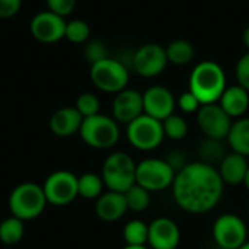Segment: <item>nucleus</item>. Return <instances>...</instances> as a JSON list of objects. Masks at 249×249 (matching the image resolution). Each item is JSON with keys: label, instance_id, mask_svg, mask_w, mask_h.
I'll use <instances>...</instances> for the list:
<instances>
[{"label": "nucleus", "instance_id": "obj_17", "mask_svg": "<svg viewBox=\"0 0 249 249\" xmlns=\"http://www.w3.org/2000/svg\"><path fill=\"white\" fill-rule=\"evenodd\" d=\"M127 210L128 207H127V201L123 193L108 190L107 193H102L99 198H96L95 212H96V216L104 222L120 220L125 214Z\"/></svg>", "mask_w": 249, "mask_h": 249}, {"label": "nucleus", "instance_id": "obj_20", "mask_svg": "<svg viewBox=\"0 0 249 249\" xmlns=\"http://www.w3.org/2000/svg\"><path fill=\"white\" fill-rule=\"evenodd\" d=\"M217 104L231 118H242L249 108V92L239 85L228 86Z\"/></svg>", "mask_w": 249, "mask_h": 249}, {"label": "nucleus", "instance_id": "obj_7", "mask_svg": "<svg viewBox=\"0 0 249 249\" xmlns=\"http://www.w3.org/2000/svg\"><path fill=\"white\" fill-rule=\"evenodd\" d=\"M127 139L130 144L139 150L149 152L160 146L165 139L162 121L142 114L127 124Z\"/></svg>", "mask_w": 249, "mask_h": 249}, {"label": "nucleus", "instance_id": "obj_38", "mask_svg": "<svg viewBox=\"0 0 249 249\" xmlns=\"http://www.w3.org/2000/svg\"><path fill=\"white\" fill-rule=\"evenodd\" d=\"M239 249H249V242H248V241H247V242H245V244H244V245H242V247H241Z\"/></svg>", "mask_w": 249, "mask_h": 249}, {"label": "nucleus", "instance_id": "obj_16", "mask_svg": "<svg viewBox=\"0 0 249 249\" xmlns=\"http://www.w3.org/2000/svg\"><path fill=\"white\" fill-rule=\"evenodd\" d=\"M112 114L117 123L128 124L142 114L143 109V93L134 89H124L117 93L114 104H112Z\"/></svg>", "mask_w": 249, "mask_h": 249}, {"label": "nucleus", "instance_id": "obj_12", "mask_svg": "<svg viewBox=\"0 0 249 249\" xmlns=\"http://www.w3.org/2000/svg\"><path fill=\"white\" fill-rule=\"evenodd\" d=\"M168 63L166 50L159 44H144L134 51L133 69L143 77H155L160 74Z\"/></svg>", "mask_w": 249, "mask_h": 249}, {"label": "nucleus", "instance_id": "obj_18", "mask_svg": "<svg viewBox=\"0 0 249 249\" xmlns=\"http://www.w3.org/2000/svg\"><path fill=\"white\" fill-rule=\"evenodd\" d=\"M82 123L83 117L76 107H66L53 114L50 120V128L58 137H69L74 133H79Z\"/></svg>", "mask_w": 249, "mask_h": 249}, {"label": "nucleus", "instance_id": "obj_37", "mask_svg": "<svg viewBox=\"0 0 249 249\" xmlns=\"http://www.w3.org/2000/svg\"><path fill=\"white\" fill-rule=\"evenodd\" d=\"M123 249H147L146 247H133V245H125Z\"/></svg>", "mask_w": 249, "mask_h": 249}, {"label": "nucleus", "instance_id": "obj_10", "mask_svg": "<svg viewBox=\"0 0 249 249\" xmlns=\"http://www.w3.org/2000/svg\"><path fill=\"white\" fill-rule=\"evenodd\" d=\"M47 203L53 206H67L77 196V177L69 171L53 172L42 185Z\"/></svg>", "mask_w": 249, "mask_h": 249}, {"label": "nucleus", "instance_id": "obj_30", "mask_svg": "<svg viewBox=\"0 0 249 249\" xmlns=\"http://www.w3.org/2000/svg\"><path fill=\"white\" fill-rule=\"evenodd\" d=\"M178 107L182 112L185 114H197L198 109L201 108V102L198 101V98L191 92V90H187L184 92L179 99H178Z\"/></svg>", "mask_w": 249, "mask_h": 249}, {"label": "nucleus", "instance_id": "obj_31", "mask_svg": "<svg viewBox=\"0 0 249 249\" xmlns=\"http://www.w3.org/2000/svg\"><path fill=\"white\" fill-rule=\"evenodd\" d=\"M235 74H236L238 85L242 86L244 89H247L249 92V53L244 54L238 60L236 69H235Z\"/></svg>", "mask_w": 249, "mask_h": 249}, {"label": "nucleus", "instance_id": "obj_15", "mask_svg": "<svg viewBox=\"0 0 249 249\" xmlns=\"http://www.w3.org/2000/svg\"><path fill=\"white\" fill-rule=\"evenodd\" d=\"M181 242L178 225L168 217H158L149 225L147 244L152 249H177Z\"/></svg>", "mask_w": 249, "mask_h": 249}, {"label": "nucleus", "instance_id": "obj_33", "mask_svg": "<svg viewBox=\"0 0 249 249\" xmlns=\"http://www.w3.org/2000/svg\"><path fill=\"white\" fill-rule=\"evenodd\" d=\"M74 4H76V0H47L48 10L63 18L71 13V10L74 9Z\"/></svg>", "mask_w": 249, "mask_h": 249}, {"label": "nucleus", "instance_id": "obj_2", "mask_svg": "<svg viewBox=\"0 0 249 249\" xmlns=\"http://www.w3.org/2000/svg\"><path fill=\"white\" fill-rule=\"evenodd\" d=\"M226 88V74L220 64L206 60L193 69L188 90L198 98L201 105L219 102Z\"/></svg>", "mask_w": 249, "mask_h": 249}, {"label": "nucleus", "instance_id": "obj_11", "mask_svg": "<svg viewBox=\"0 0 249 249\" xmlns=\"http://www.w3.org/2000/svg\"><path fill=\"white\" fill-rule=\"evenodd\" d=\"M197 124L206 139L225 140L228 139L233 123L232 118L223 111V108L214 102L201 105L197 112Z\"/></svg>", "mask_w": 249, "mask_h": 249}, {"label": "nucleus", "instance_id": "obj_5", "mask_svg": "<svg viewBox=\"0 0 249 249\" xmlns=\"http://www.w3.org/2000/svg\"><path fill=\"white\" fill-rule=\"evenodd\" d=\"M79 133L82 140L93 149H109L120 139L118 123L102 114L83 118Z\"/></svg>", "mask_w": 249, "mask_h": 249}, {"label": "nucleus", "instance_id": "obj_23", "mask_svg": "<svg viewBox=\"0 0 249 249\" xmlns=\"http://www.w3.org/2000/svg\"><path fill=\"white\" fill-rule=\"evenodd\" d=\"M165 50L168 61L177 66L188 64L194 57V47L187 39H175L169 42V45L165 47Z\"/></svg>", "mask_w": 249, "mask_h": 249}, {"label": "nucleus", "instance_id": "obj_27", "mask_svg": "<svg viewBox=\"0 0 249 249\" xmlns=\"http://www.w3.org/2000/svg\"><path fill=\"white\" fill-rule=\"evenodd\" d=\"M165 137H169L171 140H182L188 133V123L184 117L172 114L166 120L162 121Z\"/></svg>", "mask_w": 249, "mask_h": 249}, {"label": "nucleus", "instance_id": "obj_6", "mask_svg": "<svg viewBox=\"0 0 249 249\" xmlns=\"http://www.w3.org/2000/svg\"><path fill=\"white\" fill-rule=\"evenodd\" d=\"M175 175V169L166 159L147 158L136 166V184L146 188L149 193L163 191L172 187Z\"/></svg>", "mask_w": 249, "mask_h": 249}, {"label": "nucleus", "instance_id": "obj_1", "mask_svg": "<svg viewBox=\"0 0 249 249\" xmlns=\"http://www.w3.org/2000/svg\"><path fill=\"white\" fill-rule=\"evenodd\" d=\"M225 182L219 171L204 162H191L177 172L172 196L178 207L193 214L213 210L223 196Z\"/></svg>", "mask_w": 249, "mask_h": 249}, {"label": "nucleus", "instance_id": "obj_29", "mask_svg": "<svg viewBox=\"0 0 249 249\" xmlns=\"http://www.w3.org/2000/svg\"><path fill=\"white\" fill-rule=\"evenodd\" d=\"M99 108H101L99 99L93 93L86 92V93H82L76 99V109L82 114L83 118H88V117L99 114Z\"/></svg>", "mask_w": 249, "mask_h": 249}, {"label": "nucleus", "instance_id": "obj_32", "mask_svg": "<svg viewBox=\"0 0 249 249\" xmlns=\"http://www.w3.org/2000/svg\"><path fill=\"white\" fill-rule=\"evenodd\" d=\"M86 58L89 63L95 64L104 58H108V50L107 47L99 42V41H92L88 47H86Z\"/></svg>", "mask_w": 249, "mask_h": 249}, {"label": "nucleus", "instance_id": "obj_8", "mask_svg": "<svg viewBox=\"0 0 249 249\" xmlns=\"http://www.w3.org/2000/svg\"><path fill=\"white\" fill-rule=\"evenodd\" d=\"M128 69L117 58H104L90 67V79L93 85L111 93H118L127 88L128 83Z\"/></svg>", "mask_w": 249, "mask_h": 249}, {"label": "nucleus", "instance_id": "obj_14", "mask_svg": "<svg viewBox=\"0 0 249 249\" xmlns=\"http://www.w3.org/2000/svg\"><path fill=\"white\" fill-rule=\"evenodd\" d=\"M175 98L172 92L165 86H152L143 93V109L146 115H150L159 121L166 120L174 114Z\"/></svg>", "mask_w": 249, "mask_h": 249}, {"label": "nucleus", "instance_id": "obj_19", "mask_svg": "<svg viewBox=\"0 0 249 249\" xmlns=\"http://www.w3.org/2000/svg\"><path fill=\"white\" fill-rule=\"evenodd\" d=\"M248 168V159L236 152H232V153H228L222 159L217 171L225 184L239 185V184H244Z\"/></svg>", "mask_w": 249, "mask_h": 249}, {"label": "nucleus", "instance_id": "obj_4", "mask_svg": "<svg viewBox=\"0 0 249 249\" xmlns=\"http://www.w3.org/2000/svg\"><path fill=\"white\" fill-rule=\"evenodd\" d=\"M47 204L42 187L34 182H23L18 185L9 197V209L12 216L20 220H31L38 217Z\"/></svg>", "mask_w": 249, "mask_h": 249}, {"label": "nucleus", "instance_id": "obj_13", "mask_svg": "<svg viewBox=\"0 0 249 249\" xmlns=\"http://www.w3.org/2000/svg\"><path fill=\"white\" fill-rule=\"evenodd\" d=\"M66 20L63 16H58L50 10L35 15L31 20V34L35 39L51 44L64 38L66 34Z\"/></svg>", "mask_w": 249, "mask_h": 249}, {"label": "nucleus", "instance_id": "obj_28", "mask_svg": "<svg viewBox=\"0 0 249 249\" xmlns=\"http://www.w3.org/2000/svg\"><path fill=\"white\" fill-rule=\"evenodd\" d=\"M90 35V28L85 20L73 19L66 23V34L64 38H67L73 44H82L85 42Z\"/></svg>", "mask_w": 249, "mask_h": 249}, {"label": "nucleus", "instance_id": "obj_34", "mask_svg": "<svg viewBox=\"0 0 249 249\" xmlns=\"http://www.w3.org/2000/svg\"><path fill=\"white\" fill-rule=\"evenodd\" d=\"M22 0H0V18H12L20 9Z\"/></svg>", "mask_w": 249, "mask_h": 249}, {"label": "nucleus", "instance_id": "obj_24", "mask_svg": "<svg viewBox=\"0 0 249 249\" xmlns=\"http://www.w3.org/2000/svg\"><path fill=\"white\" fill-rule=\"evenodd\" d=\"M123 236L127 245L146 247L149 238V225L140 219H133L124 226Z\"/></svg>", "mask_w": 249, "mask_h": 249}, {"label": "nucleus", "instance_id": "obj_36", "mask_svg": "<svg viewBox=\"0 0 249 249\" xmlns=\"http://www.w3.org/2000/svg\"><path fill=\"white\" fill-rule=\"evenodd\" d=\"M244 185L247 187V190L249 191V168H248V172H247V175H245V179H244Z\"/></svg>", "mask_w": 249, "mask_h": 249}, {"label": "nucleus", "instance_id": "obj_26", "mask_svg": "<svg viewBox=\"0 0 249 249\" xmlns=\"http://www.w3.org/2000/svg\"><path fill=\"white\" fill-rule=\"evenodd\" d=\"M125 201H127V207L128 210L133 212H144L149 206H150V193L140 187L139 184H134L130 190H127L124 193Z\"/></svg>", "mask_w": 249, "mask_h": 249}, {"label": "nucleus", "instance_id": "obj_21", "mask_svg": "<svg viewBox=\"0 0 249 249\" xmlns=\"http://www.w3.org/2000/svg\"><path fill=\"white\" fill-rule=\"evenodd\" d=\"M228 143L232 152H236L245 158L249 156V117L238 118L232 124V128L228 136Z\"/></svg>", "mask_w": 249, "mask_h": 249}, {"label": "nucleus", "instance_id": "obj_9", "mask_svg": "<svg viewBox=\"0 0 249 249\" xmlns=\"http://www.w3.org/2000/svg\"><path fill=\"white\" fill-rule=\"evenodd\" d=\"M247 225L236 214H222L213 225V238L222 249H239L247 242Z\"/></svg>", "mask_w": 249, "mask_h": 249}, {"label": "nucleus", "instance_id": "obj_35", "mask_svg": "<svg viewBox=\"0 0 249 249\" xmlns=\"http://www.w3.org/2000/svg\"><path fill=\"white\" fill-rule=\"evenodd\" d=\"M244 44H245V47L248 48L249 53V25L245 28V31H244Z\"/></svg>", "mask_w": 249, "mask_h": 249}, {"label": "nucleus", "instance_id": "obj_22", "mask_svg": "<svg viewBox=\"0 0 249 249\" xmlns=\"http://www.w3.org/2000/svg\"><path fill=\"white\" fill-rule=\"evenodd\" d=\"M104 179L101 175L86 172L80 177H77V191L79 196L88 200L99 198L104 193Z\"/></svg>", "mask_w": 249, "mask_h": 249}, {"label": "nucleus", "instance_id": "obj_25", "mask_svg": "<svg viewBox=\"0 0 249 249\" xmlns=\"http://www.w3.org/2000/svg\"><path fill=\"white\" fill-rule=\"evenodd\" d=\"M23 220L10 216L0 223V241L6 245L18 244L23 238Z\"/></svg>", "mask_w": 249, "mask_h": 249}, {"label": "nucleus", "instance_id": "obj_3", "mask_svg": "<svg viewBox=\"0 0 249 249\" xmlns=\"http://www.w3.org/2000/svg\"><path fill=\"white\" fill-rule=\"evenodd\" d=\"M136 166L134 159L125 152L111 153L102 165V179L109 191L125 193L136 184Z\"/></svg>", "mask_w": 249, "mask_h": 249}]
</instances>
